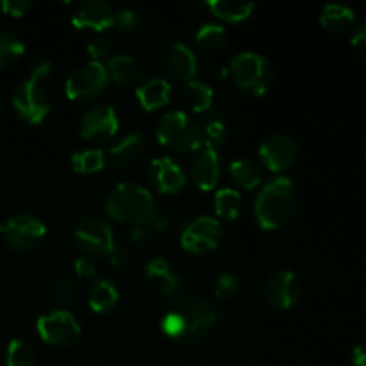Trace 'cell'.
<instances>
[{"label": "cell", "instance_id": "4316f807", "mask_svg": "<svg viewBox=\"0 0 366 366\" xmlns=\"http://www.w3.org/2000/svg\"><path fill=\"white\" fill-rule=\"evenodd\" d=\"M118 299H120V293H118L117 286L107 279H99L89 290L88 304L95 313H107L117 306Z\"/></svg>", "mask_w": 366, "mask_h": 366}, {"label": "cell", "instance_id": "7c38bea8", "mask_svg": "<svg viewBox=\"0 0 366 366\" xmlns=\"http://www.w3.org/2000/svg\"><path fill=\"white\" fill-rule=\"evenodd\" d=\"M300 295H302L300 279L292 270H275L264 281V299L274 310H292L299 304Z\"/></svg>", "mask_w": 366, "mask_h": 366}, {"label": "cell", "instance_id": "7a4b0ae2", "mask_svg": "<svg viewBox=\"0 0 366 366\" xmlns=\"http://www.w3.org/2000/svg\"><path fill=\"white\" fill-rule=\"evenodd\" d=\"M52 71V63L49 59L36 61L31 75L16 86L13 93V107L18 117L27 124H41L50 113V93L46 88V79Z\"/></svg>", "mask_w": 366, "mask_h": 366}, {"label": "cell", "instance_id": "e0dca14e", "mask_svg": "<svg viewBox=\"0 0 366 366\" xmlns=\"http://www.w3.org/2000/svg\"><path fill=\"white\" fill-rule=\"evenodd\" d=\"M159 66L174 81L189 82L197 74V57L193 50L184 43H172L161 52Z\"/></svg>", "mask_w": 366, "mask_h": 366}, {"label": "cell", "instance_id": "7402d4cb", "mask_svg": "<svg viewBox=\"0 0 366 366\" xmlns=\"http://www.w3.org/2000/svg\"><path fill=\"white\" fill-rule=\"evenodd\" d=\"M106 70L109 74V79H113L120 86L138 84L143 75H145L143 64L134 56H129V54L111 57L106 63Z\"/></svg>", "mask_w": 366, "mask_h": 366}, {"label": "cell", "instance_id": "ffe728a7", "mask_svg": "<svg viewBox=\"0 0 366 366\" xmlns=\"http://www.w3.org/2000/svg\"><path fill=\"white\" fill-rule=\"evenodd\" d=\"M145 285L159 297H174L179 292V277L163 257H154L145 264Z\"/></svg>", "mask_w": 366, "mask_h": 366}, {"label": "cell", "instance_id": "83f0119b", "mask_svg": "<svg viewBox=\"0 0 366 366\" xmlns=\"http://www.w3.org/2000/svg\"><path fill=\"white\" fill-rule=\"evenodd\" d=\"M206 6L214 16L231 21V24L247 20L254 11L252 2H236V0H213V2H207Z\"/></svg>", "mask_w": 366, "mask_h": 366}, {"label": "cell", "instance_id": "8992f818", "mask_svg": "<svg viewBox=\"0 0 366 366\" xmlns=\"http://www.w3.org/2000/svg\"><path fill=\"white\" fill-rule=\"evenodd\" d=\"M156 134L161 145L177 154H195L204 145L197 122L182 111L163 114Z\"/></svg>", "mask_w": 366, "mask_h": 366}, {"label": "cell", "instance_id": "9c48e42d", "mask_svg": "<svg viewBox=\"0 0 366 366\" xmlns=\"http://www.w3.org/2000/svg\"><path fill=\"white\" fill-rule=\"evenodd\" d=\"M46 234V227L34 214L20 213L11 217L4 224L2 236L7 247L18 252H31L36 247L41 245Z\"/></svg>", "mask_w": 366, "mask_h": 366}, {"label": "cell", "instance_id": "60d3db41", "mask_svg": "<svg viewBox=\"0 0 366 366\" xmlns=\"http://www.w3.org/2000/svg\"><path fill=\"white\" fill-rule=\"evenodd\" d=\"M0 7H2L4 13L9 14V16L20 18L31 9L32 2L31 0H2V2H0Z\"/></svg>", "mask_w": 366, "mask_h": 366}, {"label": "cell", "instance_id": "bcb514c9", "mask_svg": "<svg viewBox=\"0 0 366 366\" xmlns=\"http://www.w3.org/2000/svg\"><path fill=\"white\" fill-rule=\"evenodd\" d=\"M2 109H4V100H2V95H0V117H2Z\"/></svg>", "mask_w": 366, "mask_h": 366}, {"label": "cell", "instance_id": "30bf717a", "mask_svg": "<svg viewBox=\"0 0 366 366\" xmlns=\"http://www.w3.org/2000/svg\"><path fill=\"white\" fill-rule=\"evenodd\" d=\"M36 329L39 338L54 347H71L81 338V324L66 310H54L39 317Z\"/></svg>", "mask_w": 366, "mask_h": 366}, {"label": "cell", "instance_id": "d4e9b609", "mask_svg": "<svg viewBox=\"0 0 366 366\" xmlns=\"http://www.w3.org/2000/svg\"><path fill=\"white\" fill-rule=\"evenodd\" d=\"M229 175H231L232 182L243 189L257 188L263 181V172H261L259 164L249 157H239V159L232 161L229 164Z\"/></svg>", "mask_w": 366, "mask_h": 366}, {"label": "cell", "instance_id": "f35d334b", "mask_svg": "<svg viewBox=\"0 0 366 366\" xmlns=\"http://www.w3.org/2000/svg\"><path fill=\"white\" fill-rule=\"evenodd\" d=\"M113 52V46H111V41L106 38V36H97L92 41L88 43V54L93 57V61L100 63L102 59L111 56Z\"/></svg>", "mask_w": 366, "mask_h": 366}, {"label": "cell", "instance_id": "5b68a950", "mask_svg": "<svg viewBox=\"0 0 366 366\" xmlns=\"http://www.w3.org/2000/svg\"><path fill=\"white\" fill-rule=\"evenodd\" d=\"M229 75L242 92L263 97L274 82V70L268 59L256 52H242L229 64Z\"/></svg>", "mask_w": 366, "mask_h": 366}, {"label": "cell", "instance_id": "4dcf8cb0", "mask_svg": "<svg viewBox=\"0 0 366 366\" xmlns=\"http://www.w3.org/2000/svg\"><path fill=\"white\" fill-rule=\"evenodd\" d=\"M104 167H106V152L100 149H84L71 156V168L79 174H97Z\"/></svg>", "mask_w": 366, "mask_h": 366}, {"label": "cell", "instance_id": "ab89813d", "mask_svg": "<svg viewBox=\"0 0 366 366\" xmlns=\"http://www.w3.org/2000/svg\"><path fill=\"white\" fill-rule=\"evenodd\" d=\"M147 222H149V225L154 229V232H156L157 236L170 231L172 225H174V218H172V214L167 213V211H154L152 217Z\"/></svg>", "mask_w": 366, "mask_h": 366}, {"label": "cell", "instance_id": "1f68e13d", "mask_svg": "<svg viewBox=\"0 0 366 366\" xmlns=\"http://www.w3.org/2000/svg\"><path fill=\"white\" fill-rule=\"evenodd\" d=\"M214 211L220 218L225 220H236L242 211V197L236 189L222 188L214 195Z\"/></svg>", "mask_w": 366, "mask_h": 366}, {"label": "cell", "instance_id": "8d00e7d4", "mask_svg": "<svg viewBox=\"0 0 366 366\" xmlns=\"http://www.w3.org/2000/svg\"><path fill=\"white\" fill-rule=\"evenodd\" d=\"M239 290V277L232 272H224L220 277L214 282V295L218 299H229V297L236 295Z\"/></svg>", "mask_w": 366, "mask_h": 366}, {"label": "cell", "instance_id": "7bdbcfd3", "mask_svg": "<svg viewBox=\"0 0 366 366\" xmlns=\"http://www.w3.org/2000/svg\"><path fill=\"white\" fill-rule=\"evenodd\" d=\"M109 264L114 268V270H125L129 267V254L127 250L122 249V247L114 245V249L109 252Z\"/></svg>", "mask_w": 366, "mask_h": 366}, {"label": "cell", "instance_id": "7dc6e473", "mask_svg": "<svg viewBox=\"0 0 366 366\" xmlns=\"http://www.w3.org/2000/svg\"><path fill=\"white\" fill-rule=\"evenodd\" d=\"M2 229H4V224H2V222H0V234H2Z\"/></svg>", "mask_w": 366, "mask_h": 366}, {"label": "cell", "instance_id": "8fae6325", "mask_svg": "<svg viewBox=\"0 0 366 366\" xmlns=\"http://www.w3.org/2000/svg\"><path fill=\"white\" fill-rule=\"evenodd\" d=\"M224 242V229L217 218L199 217L186 225L181 236V245L192 254L213 252Z\"/></svg>", "mask_w": 366, "mask_h": 366}, {"label": "cell", "instance_id": "4fadbf2b", "mask_svg": "<svg viewBox=\"0 0 366 366\" xmlns=\"http://www.w3.org/2000/svg\"><path fill=\"white\" fill-rule=\"evenodd\" d=\"M257 154H259L261 163L268 170L285 172L295 164L297 157H299V147L292 136L275 132V134H270L263 139Z\"/></svg>", "mask_w": 366, "mask_h": 366}, {"label": "cell", "instance_id": "d6a6232c", "mask_svg": "<svg viewBox=\"0 0 366 366\" xmlns=\"http://www.w3.org/2000/svg\"><path fill=\"white\" fill-rule=\"evenodd\" d=\"M25 45L14 32L0 31V68L11 66L24 56Z\"/></svg>", "mask_w": 366, "mask_h": 366}, {"label": "cell", "instance_id": "cb8c5ba5", "mask_svg": "<svg viewBox=\"0 0 366 366\" xmlns=\"http://www.w3.org/2000/svg\"><path fill=\"white\" fill-rule=\"evenodd\" d=\"M136 97H138V102L142 104L143 109L156 111L170 102L172 88L168 84V81H164L161 77H154L138 86Z\"/></svg>", "mask_w": 366, "mask_h": 366}, {"label": "cell", "instance_id": "52a82bcc", "mask_svg": "<svg viewBox=\"0 0 366 366\" xmlns=\"http://www.w3.org/2000/svg\"><path fill=\"white\" fill-rule=\"evenodd\" d=\"M75 247L86 257L109 256L114 249V236L109 225L97 217H84L77 222L71 232Z\"/></svg>", "mask_w": 366, "mask_h": 366}, {"label": "cell", "instance_id": "ac0fdd59", "mask_svg": "<svg viewBox=\"0 0 366 366\" xmlns=\"http://www.w3.org/2000/svg\"><path fill=\"white\" fill-rule=\"evenodd\" d=\"M189 175H192V181L202 192H211L218 184V179H220V157H218V150L209 145L200 147L193 154L192 164H189Z\"/></svg>", "mask_w": 366, "mask_h": 366}, {"label": "cell", "instance_id": "277c9868", "mask_svg": "<svg viewBox=\"0 0 366 366\" xmlns=\"http://www.w3.org/2000/svg\"><path fill=\"white\" fill-rule=\"evenodd\" d=\"M172 310L179 311L186 318V332L181 342L184 345H199L213 336L218 327V313L206 299L193 293L177 297Z\"/></svg>", "mask_w": 366, "mask_h": 366}, {"label": "cell", "instance_id": "ba28073f", "mask_svg": "<svg viewBox=\"0 0 366 366\" xmlns=\"http://www.w3.org/2000/svg\"><path fill=\"white\" fill-rule=\"evenodd\" d=\"M107 84H109V74L106 70V64L89 61L71 71L70 77L66 79L64 89H66L68 99L75 102H89L99 97L107 88Z\"/></svg>", "mask_w": 366, "mask_h": 366}, {"label": "cell", "instance_id": "603a6c76", "mask_svg": "<svg viewBox=\"0 0 366 366\" xmlns=\"http://www.w3.org/2000/svg\"><path fill=\"white\" fill-rule=\"evenodd\" d=\"M197 125H199L204 145H209L218 150L220 147H224L227 143V120H225V114L220 113V111L211 107L209 111L200 114V118L197 120Z\"/></svg>", "mask_w": 366, "mask_h": 366}, {"label": "cell", "instance_id": "e575fe53", "mask_svg": "<svg viewBox=\"0 0 366 366\" xmlns=\"http://www.w3.org/2000/svg\"><path fill=\"white\" fill-rule=\"evenodd\" d=\"M197 43L206 50H220L227 45V31L218 24H206L199 29L195 36Z\"/></svg>", "mask_w": 366, "mask_h": 366}, {"label": "cell", "instance_id": "f546056e", "mask_svg": "<svg viewBox=\"0 0 366 366\" xmlns=\"http://www.w3.org/2000/svg\"><path fill=\"white\" fill-rule=\"evenodd\" d=\"M114 25L125 36H136L147 27V16L139 7L125 6L117 9V21H114Z\"/></svg>", "mask_w": 366, "mask_h": 366}, {"label": "cell", "instance_id": "484cf974", "mask_svg": "<svg viewBox=\"0 0 366 366\" xmlns=\"http://www.w3.org/2000/svg\"><path fill=\"white\" fill-rule=\"evenodd\" d=\"M213 89L202 81H189L184 84V89H182V99H184V104L197 114H202L206 111L211 109L213 106Z\"/></svg>", "mask_w": 366, "mask_h": 366}, {"label": "cell", "instance_id": "836d02e7", "mask_svg": "<svg viewBox=\"0 0 366 366\" xmlns=\"http://www.w3.org/2000/svg\"><path fill=\"white\" fill-rule=\"evenodd\" d=\"M6 366H36V352L24 340H11L6 349Z\"/></svg>", "mask_w": 366, "mask_h": 366}, {"label": "cell", "instance_id": "ee69618b", "mask_svg": "<svg viewBox=\"0 0 366 366\" xmlns=\"http://www.w3.org/2000/svg\"><path fill=\"white\" fill-rule=\"evenodd\" d=\"M350 43H352V49L356 50L361 57H365L366 59V21H363L361 25H357L352 38H350Z\"/></svg>", "mask_w": 366, "mask_h": 366}, {"label": "cell", "instance_id": "f6af8a7d", "mask_svg": "<svg viewBox=\"0 0 366 366\" xmlns=\"http://www.w3.org/2000/svg\"><path fill=\"white\" fill-rule=\"evenodd\" d=\"M354 366H366V343H360L352 350Z\"/></svg>", "mask_w": 366, "mask_h": 366}, {"label": "cell", "instance_id": "3957f363", "mask_svg": "<svg viewBox=\"0 0 366 366\" xmlns=\"http://www.w3.org/2000/svg\"><path fill=\"white\" fill-rule=\"evenodd\" d=\"M156 211L152 193L139 184L122 182L107 195L106 213L113 220L127 225H138L149 220Z\"/></svg>", "mask_w": 366, "mask_h": 366}, {"label": "cell", "instance_id": "74e56055", "mask_svg": "<svg viewBox=\"0 0 366 366\" xmlns=\"http://www.w3.org/2000/svg\"><path fill=\"white\" fill-rule=\"evenodd\" d=\"M156 238H157V234L154 232V229L150 227L149 222H143V224L134 225V227L131 229V242L134 243V245L143 247V249H147V247L152 245L154 239Z\"/></svg>", "mask_w": 366, "mask_h": 366}, {"label": "cell", "instance_id": "44dd1931", "mask_svg": "<svg viewBox=\"0 0 366 366\" xmlns=\"http://www.w3.org/2000/svg\"><path fill=\"white\" fill-rule=\"evenodd\" d=\"M49 295L52 302L57 304L61 310L75 304L81 297V286H79L77 277L66 270L54 272L49 279Z\"/></svg>", "mask_w": 366, "mask_h": 366}, {"label": "cell", "instance_id": "d590c367", "mask_svg": "<svg viewBox=\"0 0 366 366\" xmlns=\"http://www.w3.org/2000/svg\"><path fill=\"white\" fill-rule=\"evenodd\" d=\"M161 331L172 340H182L186 332V318L179 311L170 310L161 320Z\"/></svg>", "mask_w": 366, "mask_h": 366}, {"label": "cell", "instance_id": "b9f144b4", "mask_svg": "<svg viewBox=\"0 0 366 366\" xmlns=\"http://www.w3.org/2000/svg\"><path fill=\"white\" fill-rule=\"evenodd\" d=\"M75 274L79 277H86V279H93L97 277V263L93 261V257H79L75 261Z\"/></svg>", "mask_w": 366, "mask_h": 366}, {"label": "cell", "instance_id": "5bb4252c", "mask_svg": "<svg viewBox=\"0 0 366 366\" xmlns=\"http://www.w3.org/2000/svg\"><path fill=\"white\" fill-rule=\"evenodd\" d=\"M117 111L109 104H95L81 118V136L88 142H107L118 131Z\"/></svg>", "mask_w": 366, "mask_h": 366}, {"label": "cell", "instance_id": "2e32d148", "mask_svg": "<svg viewBox=\"0 0 366 366\" xmlns=\"http://www.w3.org/2000/svg\"><path fill=\"white\" fill-rule=\"evenodd\" d=\"M147 149V139L139 132H131L106 152V167L118 174L132 170L142 161Z\"/></svg>", "mask_w": 366, "mask_h": 366}, {"label": "cell", "instance_id": "9a60e30c", "mask_svg": "<svg viewBox=\"0 0 366 366\" xmlns=\"http://www.w3.org/2000/svg\"><path fill=\"white\" fill-rule=\"evenodd\" d=\"M117 21V7L102 0H88L79 4L77 9L71 14V24L77 29L84 31H106L113 27Z\"/></svg>", "mask_w": 366, "mask_h": 366}, {"label": "cell", "instance_id": "d6986e66", "mask_svg": "<svg viewBox=\"0 0 366 366\" xmlns=\"http://www.w3.org/2000/svg\"><path fill=\"white\" fill-rule=\"evenodd\" d=\"M149 179L157 192L164 195H175L186 184V175L182 168L170 157H157L150 163Z\"/></svg>", "mask_w": 366, "mask_h": 366}, {"label": "cell", "instance_id": "f1b7e54d", "mask_svg": "<svg viewBox=\"0 0 366 366\" xmlns=\"http://www.w3.org/2000/svg\"><path fill=\"white\" fill-rule=\"evenodd\" d=\"M354 9L345 4H327L322 9L320 21L325 29L331 31H345L354 24Z\"/></svg>", "mask_w": 366, "mask_h": 366}, {"label": "cell", "instance_id": "6da1fadb", "mask_svg": "<svg viewBox=\"0 0 366 366\" xmlns=\"http://www.w3.org/2000/svg\"><path fill=\"white\" fill-rule=\"evenodd\" d=\"M297 211V189L292 179L275 177L263 186L254 204L257 225L264 231L285 227Z\"/></svg>", "mask_w": 366, "mask_h": 366}]
</instances>
